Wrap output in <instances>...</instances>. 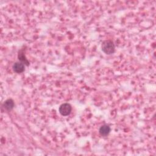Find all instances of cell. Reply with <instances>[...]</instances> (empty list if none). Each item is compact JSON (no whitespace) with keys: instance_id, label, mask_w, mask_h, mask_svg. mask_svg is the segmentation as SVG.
<instances>
[{"instance_id":"obj_5","label":"cell","mask_w":156,"mask_h":156,"mask_svg":"<svg viewBox=\"0 0 156 156\" xmlns=\"http://www.w3.org/2000/svg\"><path fill=\"white\" fill-rule=\"evenodd\" d=\"M99 132L102 136H107L110 132V128L107 125H103L100 128Z\"/></svg>"},{"instance_id":"obj_1","label":"cell","mask_w":156,"mask_h":156,"mask_svg":"<svg viewBox=\"0 0 156 156\" xmlns=\"http://www.w3.org/2000/svg\"><path fill=\"white\" fill-rule=\"evenodd\" d=\"M101 48L104 53L106 54H112L115 50V47L114 42L110 40L104 41L102 43Z\"/></svg>"},{"instance_id":"obj_3","label":"cell","mask_w":156,"mask_h":156,"mask_svg":"<svg viewBox=\"0 0 156 156\" xmlns=\"http://www.w3.org/2000/svg\"><path fill=\"white\" fill-rule=\"evenodd\" d=\"M12 68L17 73H23L25 71V64L22 62H16L13 65Z\"/></svg>"},{"instance_id":"obj_4","label":"cell","mask_w":156,"mask_h":156,"mask_svg":"<svg viewBox=\"0 0 156 156\" xmlns=\"http://www.w3.org/2000/svg\"><path fill=\"white\" fill-rule=\"evenodd\" d=\"M14 101L12 99L7 100L3 104V107L7 111H11L14 107Z\"/></svg>"},{"instance_id":"obj_6","label":"cell","mask_w":156,"mask_h":156,"mask_svg":"<svg viewBox=\"0 0 156 156\" xmlns=\"http://www.w3.org/2000/svg\"><path fill=\"white\" fill-rule=\"evenodd\" d=\"M18 57V59H19V61H20V62H22V63L25 64V65H29V62L27 60V59H26V57L25 56V54L24 53V52H23V49L21 50L19 52Z\"/></svg>"},{"instance_id":"obj_2","label":"cell","mask_w":156,"mask_h":156,"mask_svg":"<svg viewBox=\"0 0 156 156\" xmlns=\"http://www.w3.org/2000/svg\"><path fill=\"white\" fill-rule=\"evenodd\" d=\"M72 110L71 105L68 103H64L60 106L59 109V113L62 116H68L70 114Z\"/></svg>"}]
</instances>
